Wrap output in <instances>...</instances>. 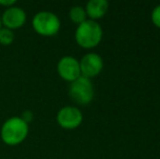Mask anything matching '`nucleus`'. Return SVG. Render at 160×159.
<instances>
[{"label": "nucleus", "instance_id": "2", "mask_svg": "<svg viewBox=\"0 0 160 159\" xmlns=\"http://www.w3.org/2000/svg\"><path fill=\"white\" fill-rule=\"evenodd\" d=\"M74 36L78 46L91 49L100 44L102 39V28L96 21L86 20L78 25Z\"/></svg>", "mask_w": 160, "mask_h": 159}, {"label": "nucleus", "instance_id": "8", "mask_svg": "<svg viewBox=\"0 0 160 159\" xmlns=\"http://www.w3.org/2000/svg\"><path fill=\"white\" fill-rule=\"evenodd\" d=\"M26 13L20 7H10L4 10L1 17V23L6 28L13 31L20 28L25 24Z\"/></svg>", "mask_w": 160, "mask_h": 159}, {"label": "nucleus", "instance_id": "14", "mask_svg": "<svg viewBox=\"0 0 160 159\" xmlns=\"http://www.w3.org/2000/svg\"><path fill=\"white\" fill-rule=\"evenodd\" d=\"M17 2L14 0H0V6L7 7V8H10V7H13Z\"/></svg>", "mask_w": 160, "mask_h": 159}, {"label": "nucleus", "instance_id": "5", "mask_svg": "<svg viewBox=\"0 0 160 159\" xmlns=\"http://www.w3.org/2000/svg\"><path fill=\"white\" fill-rule=\"evenodd\" d=\"M57 122L65 130H73L83 122V113L78 107H62L57 113Z\"/></svg>", "mask_w": 160, "mask_h": 159}, {"label": "nucleus", "instance_id": "10", "mask_svg": "<svg viewBox=\"0 0 160 159\" xmlns=\"http://www.w3.org/2000/svg\"><path fill=\"white\" fill-rule=\"evenodd\" d=\"M69 17L71 19V21L73 23L78 24V25H80L81 23H83V22L87 20V14H86V11H85V8H83L81 6L72 7L70 9Z\"/></svg>", "mask_w": 160, "mask_h": 159}, {"label": "nucleus", "instance_id": "4", "mask_svg": "<svg viewBox=\"0 0 160 159\" xmlns=\"http://www.w3.org/2000/svg\"><path fill=\"white\" fill-rule=\"evenodd\" d=\"M95 91L92 81L81 75L78 79L71 82L69 87V96L75 104L86 106L94 99Z\"/></svg>", "mask_w": 160, "mask_h": 159}, {"label": "nucleus", "instance_id": "12", "mask_svg": "<svg viewBox=\"0 0 160 159\" xmlns=\"http://www.w3.org/2000/svg\"><path fill=\"white\" fill-rule=\"evenodd\" d=\"M152 21L155 26L160 28V4L155 7L154 10L152 11Z\"/></svg>", "mask_w": 160, "mask_h": 159}, {"label": "nucleus", "instance_id": "6", "mask_svg": "<svg viewBox=\"0 0 160 159\" xmlns=\"http://www.w3.org/2000/svg\"><path fill=\"white\" fill-rule=\"evenodd\" d=\"M58 74L67 82H73L81 77L80 61L72 56H64L57 64Z\"/></svg>", "mask_w": 160, "mask_h": 159}, {"label": "nucleus", "instance_id": "7", "mask_svg": "<svg viewBox=\"0 0 160 159\" xmlns=\"http://www.w3.org/2000/svg\"><path fill=\"white\" fill-rule=\"evenodd\" d=\"M103 68V60L99 55L95 52L86 53L80 61L81 75L91 80L97 77Z\"/></svg>", "mask_w": 160, "mask_h": 159}, {"label": "nucleus", "instance_id": "1", "mask_svg": "<svg viewBox=\"0 0 160 159\" xmlns=\"http://www.w3.org/2000/svg\"><path fill=\"white\" fill-rule=\"evenodd\" d=\"M4 144L15 146L25 141L28 135V124L21 117H11L3 122L0 131Z\"/></svg>", "mask_w": 160, "mask_h": 159}, {"label": "nucleus", "instance_id": "3", "mask_svg": "<svg viewBox=\"0 0 160 159\" xmlns=\"http://www.w3.org/2000/svg\"><path fill=\"white\" fill-rule=\"evenodd\" d=\"M32 26L37 34L50 37L59 33L61 22L57 14L50 11H40L34 15Z\"/></svg>", "mask_w": 160, "mask_h": 159}, {"label": "nucleus", "instance_id": "13", "mask_svg": "<svg viewBox=\"0 0 160 159\" xmlns=\"http://www.w3.org/2000/svg\"><path fill=\"white\" fill-rule=\"evenodd\" d=\"M21 118L28 124V123H30L31 121L33 120V113L31 112V111H24V112H23V116H22Z\"/></svg>", "mask_w": 160, "mask_h": 159}, {"label": "nucleus", "instance_id": "9", "mask_svg": "<svg viewBox=\"0 0 160 159\" xmlns=\"http://www.w3.org/2000/svg\"><path fill=\"white\" fill-rule=\"evenodd\" d=\"M108 8H109V3L106 0H91L86 3L85 11L89 20L96 21L105 17Z\"/></svg>", "mask_w": 160, "mask_h": 159}, {"label": "nucleus", "instance_id": "11", "mask_svg": "<svg viewBox=\"0 0 160 159\" xmlns=\"http://www.w3.org/2000/svg\"><path fill=\"white\" fill-rule=\"evenodd\" d=\"M14 40V33L13 31L6 27L0 28V44L3 46H9Z\"/></svg>", "mask_w": 160, "mask_h": 159}, {"label": "nucleus", "instance_id": "15", "mask_svg": "<svg viewBox=\"0 0 160 159\" xmlns=\"http://www.w3.org/2000/svg\"><path fill=\"white\" fill-rule=\"evenodd\" d=\"M1 25H2V23H1V17H0V28H1V27H2V26H1Z\"/></svg>", "mask_w": 160, "mask_h": 159}]
</instances>
